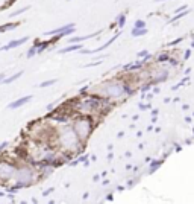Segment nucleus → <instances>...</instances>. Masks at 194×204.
Wrapping results in <instances>:
<instances>
[{
  "mask_svg": "<svg viewBox=\"0 0 194 204\" xmlns=\"http://www.w3.org/2000/svg\"><path fill=\"white\" fill-rule=\"evenodd\" d=\"M52 192H53V187H50V189H47V190H44V192H43V195L46 197V195H49V193H52Z\"/></svg>",
  "mask_w": 194,
  "mask_h": 204,
  "instance_id": "a878e982",
  "label": "nucleus"
},
{
  "mask_svg": "<svg viewBox=\"0 0 194 204\" xmlns=\"http://www.w3.org/2000/svg\"><path fill=\"white\" fill-rule=\"evenodd\" d=\"M141 90H142V92H149V90H150V84H147V85H142Z\"/></svg>",
  "mask_w": 194,
  "mask_h": 204,
  "instance_id": "bb28decb",
  "label": "nucleus"
},
{
  "mask_svg": "<svg viewBox=\"0 0 194 204\" xmlns=\"http://www.w3.org/2000/svg\"><path fill=\"white\" fill-rule=\"evenodd\" d=\"M79 49H82L80 43H73V44H71V46H68V47H64V49L58 50V54H68V52H73V50H79Z\"/></svg>",
  "mask_w": 194,
  "mask_h": 204,
  "instance_id": "9b49d317",
  "label": "nucleus"
},
{
  "mask_svg": "<svg viewBox=\"0 0 194 204\" xmlns=\"http://www.w3.org/2000/svg\"><path fill=\"white\" fill-rule=\"evenodd\" d=\"M71 128L74 130V132L77 134V137L82 142H85L89 137V134L93 132V130H94V124H93V119L89 116H80V117H77L74 120Z\"/></svg>",
  "mask_w": 194,
  "mask_h": 204,
  "instance_id": "f03ea898",
  "label": "nucleus"
},
{
  "mask_svg": "<svg viewBox=\"0 0 194 204\" xmlns=\"http://www.w3.org/2000/svg\"><path fill=\"white\" fill-rule=\"evenodd\" d=\"M97 35H99V32L89 34V35H85V37H73V38H68V43H70V44H73V43H82V41H85V40H89V38L97 37Z\"/></svg>",
  "mask_w": 194,
  "mask_h": 204,
  "instance_id": "9d476101",
  "label": "nucleus"
},
{
  "mask_svg": "<svg viewBox=\"0 0 194 204\" xmlns=\"http://www.w3.org/2000/svg\"><path fill=\"white\" fill-rule=\"evenodd\" d=\"M161 165H162V160H159V162H152V165H150V167H149V174H153L155 169H158Z\"/></svg>",
  "mask_w": 194,
  "mask_h": 204,
  "instance_id": "f3484780",
  "label": "nucleus"
},
{
  "mask_svg": "<svg viewBox=\"0 0 194 204\" xmlns=\"http://www.w3.org/2000/svg\"><path fill=\"white\" fill-rule=\"evenodd\" d=\"M156 2H164V0H156Z\"/></svg>",
  "mask_w": 194,
  "mask_h": 204,
  "instance_id": "72a5a7b5",
  "label": "nucleus"
},
{
  "mask_svg": "<svg viewBox=\"0 0 194 204\" xmlns=\"http://www.w3.org/2000/svg\"><path fill=\"white\" fill-rule=\"evenodd\" d=\"M29 9V6H24V8H21V9H18V11H15V12H12L11 14V17H17V15H20V14H23V12H26Z\"/></svg>",
  "mask_w": 194,
  "mask_h": 204,
  "instance_id": "412c9836",
  "label": "nucleus"
},
{
  "mask_svg": "<svg viewBox=\"0 0 194 204\" xmlns=\"http://www.w3.org/2000/svg\"><path fill=\"white\" fill-rule=\"evenodd\" d=\"M74 32V23H68V24H64L61 28H56L53 31H49L46 32V35H58L59 38L65 37V35H70Z\"/></svg>",
  "mask_w": 194,
  "mask_h": 204,
  "instance_id": "423d86ee",
  "label": "nucleus"
},
{
  "mask_svg": "<svg viewBox=\"0 0 194 204\" xmlns=\"http://www.w3.org/2000/svg\"><path fill=\"white\" fill-rule=\"evenodd\" d=\"M147 34V29L146 28H134L132 29V37L134 38H137V37H142V35H146Z\"/></svg>",
  "mask_w": 194,
  "mask_h": 204,
  "instance_id": "4468645a",
  "label": "nucleus"
},
{
  "mask_svg": "<svg viewBox=\"0 0 194 204\" xmlns=\"http://www.w3.org/2000/svg\"><path fill=\"white\" fill-rule=\"evenodd\" d=\"M87 158H88V155H84V157H79V158H77V163H79V162H85Z\"/></svg>",
  "mask_w": 194,
  "mask_h": 204,
  "instance_id": "c756f323",
  "label": "nucleus"
},
{
  "mask_svg": "<svg viewBox=\"0 0 194 204\" xmlns=\"http://www.w3.org/2000/svg\"><path fill=\"white\" fill-rule=\"evenodd\" d=\"M182 40H184V37H179V38H177V40H175V41H171V43H170L168 46H175V44H177V43H180Z\"/></svg>",
  "mask_w": 194,
  "mask_h": 204,
  "instance_id": "b1692460",
  "label": "nucleus"
},
{
  "mask_svg": "<svg viewBox=\"0 0 194 204\" xmlns=\"http://www.w3.org/2000/svg\"><path fill=\"white\" fill-rule=\"evenodd\" d=\"M17 167L6 160H0V180H9L15 175Z\"/></svg>",
  "mask_w": 194,
  "mask_h": 204,
  "instance_id": "39448f33",
  "label": "nucleus"
},
{
  "mask_svg": "<svg viewBox=\"0 0 194 204\" xmlns=\"http://www.w3.org/2000/svg\"><path fill=\"white\" fill-rule=\"evenodd\" d=\"M96 93H97V96L105 98V99H118V98L130 94L132 90L129 89L127 84H124L122 81L111 79V81H105L103 84H100Z\"/></svg>",
  "mask_w": 194,
  "mask_h": 204,
  "instance_id": "f257e3e1",
  "label": "nucleus"
},
{
  "mask_svg": "<svg viewBox=\"0 0 194 204\" xmlns=\"http://www.w3.org/2000/svg\"><path fill=\"white\" fill-rule=\"evenodd\" d=\"M49 44H50V41H39V40H36V41H35L36 54H41V52H44V50L49 47Z\"/></svg>",
  "mask_w": 194,
  "mask_h": 204,
  "instance_id": "f8f14e48",
  "label": "nucleus"
},
{
  "mask_svg": "<svg viewBox=\"0 0 194 204\" xmlns=\"http://www.w3.org/2000/svg\"><path fill=\"white\" fill-rule=\"evenodd\" d=\"M184 9H187V6H185V5H182V6H179V8H177V9H176V12H182Z\"/></svg>",
  "mask_w": 194,
  "mask_h": 204,
  "instance_id": "cd10ccee",
  "label": "nucleus"
},
{
  "mask_svg": "<svg viewBox=\"0 0 194 204\" xmlns=\"http://www.w3.org/2000/svg\"><path fill=\"white\" fill-rule=\"evenodd\" d=\"M35 54H36V46H35V44H34V46H32V47H31V49L27 50V54H26V56H27V58H32V56L35 55Z\"/></svg>",
  "mask_w": 194,
  "mask_h": 204,
  "instance_id": "4be33fe9",
  "label": "nucleus"
},
{
  "mask_svg": "<svg viewBox=\"0 0 194 204\" xmlns=\"http://www.w3.org/2000/svg\"><path fill=\"white\" fill-rule=\"evenodd\" d=\"M188 14H190V9H184V11H182V14H180V12H177V15L171 17V19H170V23H175V21H177L180 17H185V15H188Z\"/></svg>",
  "mask_w": 194,
  "mask_h": 204,
  "instance_id": "2eb2a0df",
  "label": "nucleus"
},
{
  "mask_svg": "<svg viewBox=\"0 0 194 204\" xmlns=\"http://www.w3.org/2000/svg\"><path fill=\"white\" fill-rule=\"evenodd\" d=\"M134 28H146V21H142V20H137L135 23H134Z\"/></svg>",
  "mask_w": 194,
  "mask_h": 204,
  "instance_id": "5701e85b",
  "label": "nucleus"
},
{
  "mask_svg": "<svg viewBox=\"0 0 194 204\" xmlns=\"http://www.w3.org/2000/svg\"><path fill=\"white\" fill-rule=\"evenodd\" d=\"M118 35H120V34H117V35H114V37L111 38L109 41H106L105 44H102L100 47H97V49H94V50H88V49H79V52H80V54H99V52H102V50H105L106 47H109V46H111V44H112V43H114V41H115V40L118 38Z\"/></svg>",
  "mask_w": 194,
  "mask_h": 204,
  "instance_id": "0eeeda50",
  "label": "nucleus"
},
{
  "mask_svg": "<svg viewBox=\"0 0 194 204\" xmlns=\"http://www.w3.org/2000/svg\"><path fill=\"white\" fill-rule=\"evenodd\" d=\"M117 23H118L120 28H123L124 26V23H126V14H124V12H122V14L117 17Z\"/></svg>",
  "mask_w": 194,
  "mask_h": 204,
  "instance_id": "a211bd4d",
  "label": "nucleus"
},
{
  "mask_svg": "<svg viewBox=\"0 0 194 204\" xmlns=\"http://www.w3.org/2000/svg\"><path fill=\"white\" fill-rule=\"evenodd\" d=\"M5 78V73H0V82H2V79Z\"/></svg>",
  "mask_w": 194,
  "mask_h": 204,
  "instance_id": "2f4dec72",
  "label": "nucleus"
},
{
  "mask_svg": "<svg viewBox=\"0 0 194 204\" xmlns=\"http://www.w3.org/2000/svg\"><path fill=\"white\" fill-rule=\"evenodd\" d=\"M147 55V50H142V52H140V56H146Z\"/></svg>",
  "mask_w": 194,
  "mask_h": 204,
  "instance_id": "7c9ffc66",
  "label": "nucleus"
},
{
  "mask_svg": "<svg viewBox=\"0 0 194 204\" xmlns=\"http://www.w3.org/2000/svg\"><path fill=\"white\" fill-rule=\"evenodd\" d=\"M15 175H17V178L20 181H24L26 184H31L34 180H35V175L36 172L32 169V167L29 166H24V167H20L15 171Z\"/></svg>",
  "mask_w": 194,
  "mask_h": 204,
  "instance_id": "20e7f679",
  "label": "nucleus"
},
{
  "mask_svg": "<svg viewBox=\"0 0 194 204\" xmlns=\"http://www.w3.org/2000/svg\"><path fill=\"white\" fill-rule=\"evenodd\" d=\"M21 75H23V70H20L18 73H14V75H11L9 78H3V79H2V82H3L5 85H9V84H12V82H14L15 79H18V78H20Z\"/></svg>",
  "mask_w": 194,
  "mask_h": 204,
  "instance_id": "ddd939ff",
  "label": "nucleus"
},
{
  "mask_svg": "<svg viewBox=\"0 0 194 204\" xmlns=\"http://www.w3.org/2000/svg\"><path fill=\"white\" fill-rule=\"evenodd\" d=\"M27 40H29V37H23V38H20V40H12V41H9L8 44L2 46V47H0V50H3V52H6V50H11V49H14V47H18V46L24 44Z\"/></svg>",
  "mask_w": 194,
  "mask_h": 204,
  "instance_id": "6e6552de",
  "label": "nucleus"
},
{
  "mask_svg": "<svg viewBox=\"0 0 194 204\" xmlns=\"http://www.w3.org/2000/svg\"><path fill=\"white\" fill-rule=\"evenodd\" d=\"M190 55H191V50H187V52H185V55H184V59H188Z\"/></svg>",
  "mask_w": 194,
  "mask_h": 204,
  "instance_id": "c85d7f7f",
  "label": "nucleus"
},
{
  "mask_svg": "<svg viewBox=\"0 0 194 204\" xmlns=\"http://www.w3.org/2000/svg\"><path fill=\"white\" fill-rule=\"evenodd\" d=\"M31 99H32V96H23V98H20V99H17V101H12V102L8 105V108H11V110L20 108V107H23L24 104H27Z\"/></svg>",
  "mask_w": 194,
  "mask_h": 204,
  "instance_id": "1a4fd4ad",
  "label": "nucleus"
},
{
  "mask_svg": "<svg viewBox=\"0 0 194 204\" xmlns=\"http://www.w3.org/2000/svg\"><path fill=\"white\" fill-rule=\"evenodd\" d=\"M6 148H8V142H3V143H0V151H5Z\"/></svg>",
  "mask_w": 194,
  "mask_h": 204,
  "instance_id": "393cba45",
  "label": "nucleus"
},
{
  "mask_svg": "<svg viewBox=\"0 0 194 204\" xmlns=\"http://www.w3.org/2000/svg\"><path fill=\"white\" fill-rule=\"evenodd\" d=\"M0 197H5V193H3V192H0Z\"/></svg>",
  "mask_w": 194,
  "mask_h": 204,
  "instance_id": "473e14b6",
  "label": "nucleus"
},
{
  "mask_svg": "<svg viewBox=\"0 0 194 204\" xmlns=\"http://www.w3.org/2000/svg\"><path fill=\"white\" fill-rule=\"evenodd\" d=\"M17 24L15 23H8V24H3L0 26V32H5V31H11V29H15Z\"/></svg>",
  "mask_w": 194,
  "mask_h": 204,
  "instance_id": "dca6fc26",
  "label": "nucleus"
},
{
  "mask_svg": "<svg viewBox=\"0 0 194 204\" xmlns=\"http://www.w3.org/2000/svg\"><path fill=\"white\" fill-rule=\"evenodd\" d=\"M84 142L77 137V134L74 132L73 128H67L61 132L59 136V145L62 149H68V151H73V149L79 148Z\"/></svg>",
  "mask_w": 194,
  "mask_h": 204,
  "instance_id": "7ed1b4c3",
  "label": "nucleus"
},
{
  "mask_svg": "<svg viewBox=\"0 0 194 204\" xmlns=\"http://www.w3.org/2000/svg\"><path fill=\"white\" fill-rule=\"evenodd\" d=\"M55 82H56V79H49V81L41 82V84H39V87H41V89H44V87H50V85H53Z\"/></svg>",
  "mask_w": 194,
  "mask_h": 204,
  "instance_id": "6ab92c4d",
  "label": "nucleus"
},
{
  "mask_svg": "<svg viewBox=\"0 0 194 204\" xmlns=\"http://www.w3.org/2000/svg\"><path fill=\"white\" fill-rule=\"evenodd\" d=\"M156 59H158V63H164V61H168V59H170V54H162V55L156 56Z\"/></svg>",
  "mask_w": 194,
  "mask_h": 204,
  "instance_id": "aec40b11",
  "label": "nucleus"
}]
</instances>
